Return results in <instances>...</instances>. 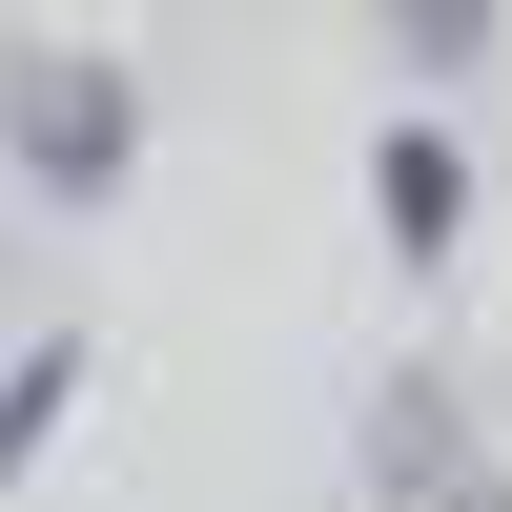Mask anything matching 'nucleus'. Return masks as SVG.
<instances>
[{"mask_svg":"<svg viewBox=\"0 0 512 512\" xmlns=\"http://www.w3.org/2000/svg\"><path fill=\"white\" fill-rule=\"evenodd\" d=\"M451 512H512V472H472V492H451Z\"/></svg>","mask_w":512,"mask_h":512,"instance_id":"nucleus-4","label":"nucleus"},{"mask_svg":"<svg viewBox=\"0 0 512 512\" xmlns=\"http://www.w3.org/2000/svg\"><path fill=\"white\" fill-rule=\"evenodd\" d=\"M369 226H390V267H451V226H472V164H451L431 123H390V144H369Z\"/></svg>","mask_w":512,"mask_h":512,"instance_id":"nucleus-2","label":"nucleus"},{"mask_svg":"<svg viewBox=\"0 0 512 512\" xmlns=\"http://www.w3.org/2000/svg\"><path fill=\"white\" fill-rule=\"evenodd\" d=\"M62 410H82V328H41V349L0 369V492L41 472V431H62Z\"/></svg>","mask_w":512,"mask_h":512,"instance_id":"nucleus-3","label":"nucleus"},{"mask_svg":"<svg viewBox=\"0 0 512 512\" xmlns=\"http://www.w3.org/2000/svg\"><path fill=\"white\" fill-rule=\"evenodd\" d=\"M0 164H21L41 205H103L123 164H144V82H123L103 41H0Z\"/></svg>","mask_w":512,"mask_h":512,"instance_id":"nucleus-1","label":"nucleus"}]
</instances>
